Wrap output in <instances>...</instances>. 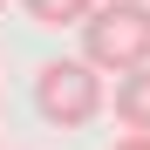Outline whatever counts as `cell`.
Instances as JSON below:
<instances>
[{"instance_id":"1","label":"cell","mask_w":150,"mask_h":150,"mask_svg":"<svg viewBox=\"0 0 150 150\" xmlns=\"http://www.w3.org/2000/svg\"><path fill=\"white\" fill-rule=\"evenodd\" d=\"M82 62L103 75L150 68V0H103L82 21Z\"/></svg>"},{"instance_id":"2","label":"cell","mask_w":150,"mask_h":150,"mask_svg":"<svg viewBox=\"0 0 150 150\" xmlns=\"http://www.w3.org/2000/svg\"><path fill=\"white\" fill-rule=\"evenodd\" d=\"M34 109H41V123H55V130L96 123V116H103V68H89L82 55L41 62V75H34Z\"/></svg>"},{"instance_id":"3","label":"cell","mask_w":150,"mask_h":150,"mask_svg":"<svg viewBox=\"0 0 150 150\" xmlns=\"http://www.w3.org/2000/svg\"><path fill=\"white\" fill-rule=\"evenodd\" d=\"M116 123L123 130H150V68L116 75Z\"/></svg>"},{"instance_id":"4","label":"cell","mask_w":150,"mask_h":150,"mask_svg":"<svg viewBox=\"0 0 150 150\" xmlns=\"http://www.w3.org/2000/svg\"><path fill=\"white\" fill-rule=\"evenodd\" d=\"M21 7H28V21H41V28H82L103 0H21Z\"/></svg>"},{"instance_id":"5","label":"cell","mask_w":150,"mask_h":150,"mask_svg":"<svg viewBox=\"0 0 150 150\" xmlns=\"http://www.w3.org/2000/svg\"><path fill=\"white\" fill-rule=\"evenodd\" d=\"M116 150H150V130H123V143Z\"/></svg>"},{"instance_id":"6","label":"cell","mask_w":150,"mask_h":150,"mask_svg":"<svg viewBox=\"0 0 150 150\" xmlns=\"http://www.w3.org/2000/svg\"><path fill=\"white\" fill-rule=\"evenodd\" d=\"M0 7H7V0H0Z\"/></svg>"}]
</instances>
